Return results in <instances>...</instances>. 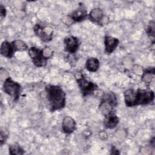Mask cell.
Listing matches in <instances>:
<instances>
[{"instance_id":"6da1fadb","label":"cell","mask_w":155,"mask_h":155,"mask_svg":"<svg viewBox=\"0 0 155 155\" xmlns=\"http://www.w3.org/2000/svg\"><path fill=\"white\" fill-rule=\"evenodd\" d=\"M124 96L126 106L133 107L151 104L154 101V93L151 90L129 88L124 91Z\"/></svg>"},{"instance_id":"7a4b0ae2","label":"cell","mask_w":155,"mask_h":155,"mask_svg":"<svg viewBox=\"0 0 155 155\" xmlns=\"http://www.w3.org/2000/svg\"><path fill=\"white\" fill-rule=\"evenodd\" d=\"M45 90L51 112L61 110L65 107L66 104L65 93L60 86L47 85L45 87Z\"/></svg>"},{"instance_id":"3957f363","label":"cell","mask_w":155,"mask_h":155,"mask_svg":"<svg viewBox=\"0 0 155 155\" xmlns=\"http://www.w3.org/2000/svg\"><path fill=\"white\" fill-rule=\"evenodd\" d=\"M2 90L14 101H17L20 96L21 86L18 82L13 81L10 76H8L3 82Z\"/></svg>"},{"instance_id":"277c9868","label":"cell","mask_w":155,"mask_h":155,"mask_svg":"<svg viewBox=\"0 0 155 155\" xmlns=\"http://www.w3.org/2000/svg\"><path fill=\"white\" fill-rule=\"evenodd\" d=\"M76 82L82 96L84 97L92 94L98 88L97 85L87 79L83 73H81L78 78H76Z\"/></svg>"},{"instance_id":"5b68a950","label":"cell","mask_w":155,"mask_h":155,"mask_svg":"<svg viewBox=\"0 0 155 155\" xmlns=\"http://www.w3.org/2000/svg\"><path fill=\"white\" fill-rule=\"evenodd\" d=\"M28 55L33 64L37 67H44L47 64L48 59L44 56L42 49L41 50L36 47H31L28 48Z\"/></svg>"},{"instance_id":"8992f818","label":"cell","mask_w":155,"mask_h":155,"mask_svg":"<svg viewBox=\"0 0 155 155\" xmlns=\"http://www.w3.org/2000/svg\"><path fill=\"white\" fill-rule=\"evenodd\" d=\"M33 31L36 36L42 42H48L51 41L54 31L53 29L48 26H42L39 24H36L33 26Z\"/></svg>"},{"instance_id":"52a82bcc","label":"cell","mask_w":155,"mask_h":155,"mask_svg":"<svg viewBox=\"0 0 155 155\" xmlns=\"http://www.w3.org/2000/svg\"><path fill=\"white\" fill-rule=\"evenodd\" d=\"M79 41L78 38L74 36H68L64 39L65 50L69 53H74L79 47Z\"/></svg>"},{"instance_id":"ba28073f","label":"cell","mask_w":155,"mask_h":155,"mask_svg":"<svg viewBox=\"0 0 155 155\" xmlns=\"http://www.w3.org/2000/svg\"><path fill=\"white\" fill-rule=\"evenodd\" d=\"M88 16L86 8L84 7L82 4L79 5L78 8L73 11L69 15V18L73 21L81 22L85 20Z\"/></svg>"},{"instance_id":"9c48e42d","label":"cell","mask_w":155,"mask_h":155,"mask_svg":"<svg viewBox=\"0 0 155 155\" xmlns=\"http://www.w3.org/2000/svg\"><path fill=\"white\" fill-rule=\"evenodd\" d=\"M76 129V123L75 120L71 116H65L62 122V130L67 134H71Z\"/></svg>"},{"instance_id":"30bf717a","label":"cell","mask_w":155,"mask_h":155,"mask_svg":"<svg viewBox=\"0 0 155 155\" xmlns=\"http://www.w3.org/2000/svg\"><path fill=\"white\" fill-rule=\"evenodd\" d=\"M119 44V41L117 38L111 36H105L104 38L105 53L107 54L112 53L117 47Z\"/></svg>"},{"instance_id":"8fae6325","label":"cell","mask_w":155,"mask_h":155,"mask_svg":"<svg viewBox=\"0 0 155 155\" xmlns=\"http://www.w3.org/2000/svg\"><path fill=\"white\" fill-rule=\"evenodd\" d=\"M0 51L1 55L7 58H12L15 53L12 43L7 41L2 42L1 45Z\"/></svg>"},{"instance_id":"7c38bea8","label":"cell","mask_w":155,"mask_h":155,"mask_svg":"<svg viewBox=\"0 0 155 155\" xmlns=\"http://www.w3.org/2000/svg\"><path fill=\"white\" fill-rule=\"evenodd\" d=\"M119 119L114 112H113L106 116L104 120V125L108 129L114 128L119 124Z\"/></svg>"},{"instance_id":"4fadbf2b","label":"cell","mask_w":155,"mask_h":155,"mask_svg":"<svg viewBox=\"0 0 155 155\" xmlns=\"http://www.w3.org/2000/svg\"><path fill=\"white\" fill-rule=\"evenodd\" d=\"M88 17L92 22L101 24V21L104 18V13L101 8H94L90 11Z\"/></svg>"},{"instance_id":"5bb4252c","label":"cell","mask_w":155,"mask_h":155,"mask_svg":"<svg viewBox=\"0 0 155 155\" xmlns=\"http://www.w3.org/2000/svg\"><path fill=\"white\" fill-rule=\"evenodd\" d=\"M99 61L96 58L91 57L88 58L86 61V69L90 72H96L99 69Z\"/></svg>"},{"instance_id":"9a60e30c","label":"cell","mask_w":155,"mask_h":155,"mask_svg":"<svg viewBox=\"0 0 155 155\" xmlns=\"http://www.w3.org/2000/svg\"><path fill=\"white\" fill-rule=\"evenodd\" d=\"M101 100L111 104L113 107H116L117 105V99L116 95L113 91L105 92L102 96Z\"/></svg>"},{"instance_id":"2e32d148","label":"cell","mask_w":155,"mask_h":155,"mask_svg":"<svg viewBox=\"0 0 155 155\" xmlns=\"http://www.w3.org/2000/svg\"><path fill=\"white\" fill-rule=\"evenodd\" d=\"M154 73H155V70L154 67H149L146 68L143 72L142 80L145 83L150 84L154 77Z\"/></svg>"},{"instance_id":"e0dca14e","label":"cell","mask_w":155,"mask_h":155,"mask_svg":"<svg viewBox=\"0 0 155 155\" xmlns=\"http://www.w3.org/2000/svg\"><path fill=\"white\" fill-rule=\"evenodd\" d=\"M8 152L11 155L15 154H23L24 153V149L20 146L19 144L17 143H14L10 144L8 146Z\"/></svg>"},{"instance_id":"ac0fdd59","label":"cell","mask_w":155,"mask_h":155,"mask_svg":"<svg viewBox=\"0 0 155 155\" xmlns=\"http://www.w3.org/2000/svg\"><path fill=\"white\" fill-rule=\"evenodd\" d=\"M13 48L16 51H24L27 50L28 47L27 44L21 40H15L12 42Z\"/></svg>"},{"instance_id":"d6986e66","label":"cell","mask_w":155,"mask_h":155,"mask_svg":"<svg viewBox=\"0 0 155 155\" xmlns=\"http://www.w3.org/2000/svg\"><path fill=\"white\" fill-rule=\"evenodd\" d=\"M154 22L153 21H150V24H148V27H147V33L148 35V36L151 38L153 39V42H154Z\"/></svg>"},{"instance_id":"ffe728a7","label":"cell","mask_w":155,"mask_h":155,"mask_svg":"<svg viewBox=\"0 0 155 155\" xmlns=\"http://www.w3.org/2000/svg\"><path fill=\"white\" fill-rule=\"evenodd\" d=\"M9 135L8 131L6 130L5 128L4 129H1V145L2 146L6 141Z\"/></svg>"},{"instance_id":"44dd1931","label":"cell","mask_w":155,"mask_h":155,"mask_svg":"<svg viewBox=\"0 0 155 155\" xmlns=\"http://www.w3.org/2000/svg\"><path fill=\"white\" fill-rule=\"evenodd\" d=\"M42 53H43V54L44 55V56L45 58H47L48 59L50 58H51L53 54V50L48 47H45L44 48H43Z\"/></svg>"},{"instance_id":"7402d4cb","label":"cell","mask_w":155,"mask_h":155,"mask_svg":"<svg viewBox=\"0 0 155 155\" xmlns=\"http://www.w3.org/2000/svg\"><path fill=\"white\" fill-rule=\"evenodd\" d=\"M0 16L2 19L5 18L6 16V9L2 4L0 5Z\"/></svg>"},{"instance_id":"603a6c76","label":"cell","mask_w":155,"mask_h":155,"mask_svg":"<svg viewBox=\"0 0 155 155\" xmlns=\"http://www.w3.org/2000/svg\"><path fill=\"white\" fill-rule=\"evenodd\" d=\"M107 133L105 131H102L100 132L99 133V137L102 139V140H105L106 139H107Z\"/></svg>"},{"instance_id":"cb8c5ba5","label":"cell","mask_w":155,"mask_h":155,"mask_svg":"<svg viewBox=\"0 0 155 155\" xmlns=\"http://www.w3.org/2000/svg\"><path fill=\"white\" fill-rule=\"evenodd\" d=\"M111 154H119L120 153L118 151L117 148L114 146H112L111 148Z\"/></svg>"},{"instance_id":"d4e9b609","label":"cell","mask_w":155,"mask_h":155,"mask_svg":"<svg viewBox=\"0 0 155 155\" xmlns=\"http://www.w3.org/2000/svg\"><path fill=\"white\" fill-rule=\"evenodd\" d=\"M150 144L151 145V146H153L154 147V137H153L152 139L150 140Z\"/></svg>"}]
</instances>
